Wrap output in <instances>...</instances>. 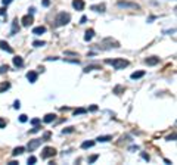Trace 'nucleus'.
I'll return each mask as SVG.
<instances>
[{
	"mask_svg": "<svg viewBox=\"0 0 177 165\" xmlns=\"http://www.w3.org/2000/svg\"><path fill=\"white\" fill-rule=\"evenodd\" d=\"M105 64L112 65L115 69H124L125 66H128V60H125V59H106Z\"/></svg>",
	"mask_w": 177,
	"mask_h": 165,
	"instance_id": "2",
	"label": "nucleus"
},
{
	"mask_svg": "<svg viewBox=\"0 0 177 165\" xmlns=\"http://www.w3.org/2000/svg\"><path fill=\"white\" fill-rule=\"evenodd\" d=\"M84 6H86V3H84L83 0H74L72 2V8L77 9V11H83Z\"/></svg>",
	"mask_w": 177,
	"mask_h": 165,
	"instance_id": "6",
	"label": "nucleus"
},
{
	"mask_svg": "<svg viewBox=\"0 0 177 165\" xmlns=\"http://www.w3.org/2000/svg\"><path fill=\"white\" fill-rule=\"evenodd\" d=\"M13 65H15V66H22V65H24L22 58H21V56H15V58H13Z\"/></svg>",
	"mask_w": 177,
	"mask_h": 165,
	"instance_id": "18",
	"label": "nucleus"
},
{
	"mask_svg": "<svg viewBox=\"0 0 177 165\" xmlns=\"http://www.w3.org/2000/svg\"><path fill=\"white\" fill-rule=\"evenodd\" d=\"M145 64H146V65H151V66H154V65H158V64H159V58L151 56V58H148V59H145Z\"/></svg>",
	"mask_w": 177,
	"mask_h": 165,
	"instance_id": "8",
	"label": "nucleus"
},
{
	"mask_svg": "<svg viewBox=\"0 0 177 165\" xmlns=\"http://www.w3.org/2000/svg\"><path fill=\"white\" fill-rule=\"evenodd\" d=\"M71 131H72V127H69V128H67V130H64L62 133L65 134V133H71Z\"/></svg>",
	"mask_w": 177,
	"mask_h": 165,
	"instance_id": "36",
	"label": "nucleus"
},
{
	"mask_svg": "<svg viewBox=\"0 0 177 165\" xmlns=\"http://www.w3.org/2000/svg\"><path fill=\"white\" fill-rule=\"evenodd\" d=\"M58 58L56 56H52V58H47V60H56Z\"/></svg>",
	"mask_w": 177,
	"mask_h": 165,
	"instance_id": "42",
	"label": "nucleus"
},
{
	"mask_svg": "<svg viewBox=\"0 0 177 165\" xmlns=\"http://www.w3.org/2000/svg\"><path fill=\"white\" fill-rule=\"evenodd\" d=\"M69 21H71V15L67 13V12H60V13H58L56 19H55V25L56 27H64V25H67Z\"/></svg>",
	"mask_w": 177,
	"mask_h": 165,
	"instance_id": "1",
	"label": "nucleus"
},
{
	"mask_svg": "<svg viewBox=\"0 0 177 165\" xmlns=\"http://www.w3.org/2000/svg\"><path fill=\"white\" fill-rule=\"evenodd\" d=\"M96 159H98V155H93V156H92L90 159H89V162H90V164H92V162H94V161H96Z\"/></svg>",
	"mask_w": 177,
	"mask_h": 165,
	"instance_id": "33",
	"label": "nucleus"
},
{
	"mask_svg": "<svg viewBox=\"0 0 177 165\" xmlns=\"http://www.w3.org/2000/svg\"><path fill=\"white\" fill-rule=\"evenodd\" d=\"M0 49L6 50L8 53H13V49H12L11 46L8 44V41H4V40H0Z\"/></svg>",
	"mask_w": 177,
	"mask_h": 165,
	"instance_id": "7",
	"label": "nucleus"
},
{
	"mask_svg": "<svg viewBox=\"0 0 177 165\" xmlns=\"http://www.w3.org/2000/svg\"><path fill=\"white\" fill-rule=\"evenodd\" d=\"M46 33V27H36L33 30V34H36V35H42V34H44Z\"/></svg>",
	"mask_w": 177,
	"mask_h": 165,
	"instance_id": "12",
	"label": "nucleus"
},
{
	"mask_svg": "<svg viewBox=\"0 0 177 165\" xmlns=\"http://www.w3.org/2000/svg\"><path fill=\"white\" fill-rule=\"evenodd\" d=\"M118 8H124V9H140L139 4L136 3H132V2H123V0H120L117 3Z\"/></svg>",
	"mask_w": 177,
	"mask_h": 165,
	"instance_id": "3",
	"label": "nucleus"
},
{
	"mask_svg": "<svg viewBox=\"0 0 177 165\" xmlns=\"http://www.w3.org/2000/svg\"><path fill=\"white\" fill-rule=\"evenodd\" d=\"M94 69H100V66H98V65H89V66H86L83 69V72H90V71H94Z\"/></svg>",
	"mask_w": 177,
	"mask_h": 165,
	"instance_id": "19",
	"label": "nucleus"
},
{
	"mask_svg": "<svg viewBox=\"0 0 177 165\" xmlns=\"http://www.w3.org/2000/svg\"><path fill=\"white\" fill-rule=\"evenodd\" d=\"M13 108H15V109H19V108H21V103H19V100H16L15 103H13Z\"/></svg>",
	"mask_w": 177,
	"mask_h": 165,
	"instance_id": "32",
	"label": "nucleus"
},
{
	"mask_svg": "<svg viewBox=\"0 0 177 165\" xmlns=\"http://www.w3.org/2000/svg\"><path fill=\"white\" fill-rule=\"evenodd\" d=\"M65 62H71V64H80V60L78 59H68V58H65Z\"/></svg>",
	"mask_w": 177,
	"mask_h": 165,
	"instance_id": "27",
	"label": "nucleus"
},
{
	"mask_svg": "<svg viewBox=\"0 0 177 165\" xmlns=\"http://www.w3.org/2000/svg\"><path fill=\"white\" fill-rule=\"evenodd\" d=\"M21 21H22V25L24 27H30L31 24H33V15H25L22 19H21Z\"/></svg>",
	"mask_w": 177,
	"mask_h": 165,
	"instance_id": "10",
	"label": "nucleus"
},
{
	"mask_svg": "<svg viewBox=\"0 0 177 165\" xmlns=\"http://www.w3.org/2000/svg\"><path fill=\"white\" fill-rule=\"evenodd\" d=\"M8 165H18V162H16V161H11Z\"/></svg>",
	"mask_w": 177,
	"mask_h": 165,
	"instance_id": "40",
	"label": "nucleus"
},
{
	"mask_svg": "<svg viewBox=\"0 0 177 165\" xmlns=\"http://www.w3.org/2000/svg\"><path fill=\"white\" fill-rule=\"evenodd\" d=\"M11 2H12V0H2V3H3V4H9Z\"/></svg>",
	"mask_w": 177,
	"mask_h": 165,
	"instance_id": "39",
	"label": "nucleus"
},
{
	"mask_svg": "<svg viewBox=\"0 0 177 165\" xmlns=\"http://www.w3.org/2000/svg\"><path fill=\"white\" fill-rule=\"evenodd\" d=\"M90 9L92 11H94V12H105V9H106V6H105V3H100V4H93V6H90Z\"/></svg>",
	"mask_w": 177,
	"mask_h": 165,
	"instance_id": "9",
	"label": "nucleus"
},
{
	"mask_svg": "<svg viewBox=\"0 0 177 165\" xmlns=\"http://www.w3.org/2000/svg\"><path fill=\"white\" fill-rule=\"evenodd\" d=\"M142 158H143L145 161H149V155H146V153H142Z\"/></svg>",
	"mask_w": 177,
	"mask_h": 165,
	"instance_id": "34",
	"label": "nucleus"
},
{
	"mask_svg": "<svg viewBox=\"0 0 177 165\" xmlns=\"http://www.w3.org/2000/svg\"><path fill=\"white\" fill-rule=\"evenodd\" d=\"M8 89H11V84H9V82H3V84H0V93L6 91Z\"/></svg>",
	"mask_w": 177,
	"mask_h": 165,
	"instance_id": "21",
	"label": "nucleus"
},
{
	"mask_svg": "<svg viewBox=\"0 0 177 165\" xmlns=\"http://www.w3.org/2000/svg\"><path fill=\"white\" fill-rule=\"evenodd\" d=\"M4 127H6V121H3L0 118V128H4Z\"/></svg>",
	"mask_w": 177,
	"mask_h": 165,
	"instance_id": "31",
	"label": "nucleus"
},
{
	"mask_svg": "<svg viewBox=\"0 0 177 165\" xmlns=\"http://www.w3.org/2000/svg\"><path fill=\"white\" fill-rule=\"evenodd\" d=\"M87 111L84 108H80V109H75V111H74V115H81V114H86Z\"/></svg>",
	"mask_w": 177,
	"mask_h": 165,
	"instance_id": "23",
	"label": "nucleus"
},
{
	"mask_svg": "<svg viewBox=\"0 0 177 165\" xmlns=\"http://www.w3.org/2000/svg\"><path fill=\"white\" fill-rule=\"evenodd\" d=\"M42 3H43V6H46V8H47V6H50V0H43Z\"/></svg>",
	"mask_w": 177,
	"mask_h": 165,
	"instance_id": "30",
	"label": "nucleus"
},
{
	"mask_svg": "<svg viewBox=\"0 0 177 165\" xmlns=\"http://www.w3.org/2000/svg\"><path fill=\"white\" fill-rule=\"evenodd\" d=\"M6 13V9L4 8H0V15H4Z\"/></svg>",
	"mask_w": 177,
	"mask_h": 165,
	"instance_id": "37",
	"label": "nucleus"
},
{
	"mask_svg": "<svg viewBox=\"0 0 177 165\" xmlns=\"http://www.w3.org/2000/svg\"><path fill=\"white\" fill-rule=\"evenodd\" d=\"M38 122H40V118H34V120H31V124H33V125H37Z\"/></svg>",
	"mask_w": 177,
	"mask_h": 165,
	"instance_id": "29",
	"label": "nucleus"
},
{
	"mask_svg": "<svg viewBox=\"0 0 177 165\" xmlns=\"http://www.w3.org/2000/svg\"><path fill=\"white\" fill-rule=\"evenodd\" d=\"M174 139H176V136H170V137H167V140H174Z\"/></svg>",
	"mask_w": 177,
	"mask_h": 165,
	"instance_id": "41",
	"label": "nucleus"
},
{
	"mask_svg": "<svg viewBox=\"0 0 177 165\" xmlns=\"http://www.w3.org/2000/svg\"><path fill=\"white\" fill-rule=\"evenodd\" d=\"M145 75V71H137V72H133L132 75H130V78L132 80H137V78H142Z\"/></svg>",
	"mask_w": 177,
	"mask_h": 165,
	"instance_id": "15",
	"label": "nucleus"
},
{
	"mask_svg": "<svg viewBox=\"0 0 177 165\" xmlns=\"http://www.w3.org/2000/svg\"><path fill=\"white\" fill-rule=\"evenodd\" d=\"M90 111H92V112H94V111H98V106H96V105L90 106Z\"/></svg>",
	"mask_w": 177,
	"mask_h": 165,
	"instance_id": "35",
	"label": "nucleus"
},
{
	"mask_svg": "<svg viewBox=\"0 0 177 165\" xmlns=\"http://www.w3.org/2000/svg\"><path fill=\"white\" fill-rule=\"evenodd\" d=\"M42 142H43V140H40V139L30 140V143H28V146H27V149L30 150V152H34V150H36L38 146H40V145H42Z\"/></svg>",
	"mask_w": 177,
	"mask_h": 165,
	"instance_id": "5",
	"label": "nucleus"
},
{
	"mask_svg": "<svg viewBox=\"0 0 177 165\" xmlns=\"http://www.w3.org/2000/svg\"><path fill=\"white\" fill-rule=\"evenodd\" d=\"M36 162H37V158H36V156H30V158H28V164H30V165H34Z\"/></svg>",
	"mask_w": 177,
	"mask_h": 165,
	"instance_id": "25",
	"label": "nucleus"
},
{
	"mask_svg": "<svg viewBox=\"0 0 177 165\" xmlns=\"http://www.w3.org/2000/svg\"><path fill=\"white\" fill-rule=\"evenodd\" d=\"M44 44H46L44 41H38V40L33 41V46H34V47H42V46H44Z\"/></svg>",
	"mask_w": 177,
	"mask_h": 165,
	"instance_id": "22",
	"label": "nucleus"
},
{
	"mask_svg": "<svg viewBox=\"0 0 177 165\" xmlns=\"http://www.w3.org/2000/svg\"><path fill=\"white\" fill-rule=\"evenodd\" d=\"M55 118H56V115H55V114H47V115H44L43 121H44V122H47V124H50V122H53V121H55Z\"/></svg>",
	"mask_w": 177,
	"mask_h": 165,
	"instance_id": "13",
	"label": "nucleus"
},
{
	"mask_svg": "<svg viewBox=\"0 0 177 165\" xmlns=\"http://www.w3.org/2000/svg\"><path fill=\"white\" fill-rule=\"evenodd\" d=\"M99 143H105V142H109V140H112V136H99L98 139Z\"/></svg>",
	"mask_w": 177,
	"mask_h": 165,
	"instance_id": "16",
	"label": "nucleus"
},
{
	"mask_svg": "<svg viewBox=\"0 0 177 165\" xmlns=\"http://www.w3.org/2000/svg\"><path fill=\"white\" fill-rule=\"evenodd\" d=\"M8 69H9L8 65H2V66H0V74H4V72H8Z\"/></svg>",
	"mask_w": 177,
	"mask_h": 165,
	"instance_id": "26",
	"label": "nucleus"
},
{
	"mask_svg": "<svg viewBox=\"0 0 177 165\" xmlns=\"http://www.w3.org/2000/svg\"><path fill=\"white\" fill-rule=\"evenodd\" d=\"M37 77H38V74L37 72H34V71H30L28 74H27V78H28L30 82H36L37 81Z\"/></svg>",
	"mask_w": 177,
	"mask_h": 165,
	"instance_id": "11",
	"label": "nucleus"
},
{
	"mask_svg": "<svg viewBox=\"0 0 177 165\" xmlns=\"http://www.w3.org/2000/svg\"><path fill=\"white\" fill-rule=\"evenodd\" d=\"M86 21H87V18H86V16H83V18L80 19V24H84Z\"/></svg>",
	"mask_w": 177,
	"mask_h": 165,
	"instance_id": "38",
	"label": "nucleus"
},
{
	"mask_svg": "<svg viewBox=\"0 0 177 165\" xmlns=\"http://www.w3.org/2000/svg\"><path fill=\"white\" fill-rule=\"evenodd\" d=\"M93 37H94V31L92 30V28H90V30H87L86 34H84V40H86V41H90Z\"/></svg>",
	"mask_w": 177,
	"mask_h": 165,
	"instance_id": "14",
	"label": "nucleus"
},
{
	"mask_svg": "<svg viewBox=\"0 0 177 165\" xmlns=\"http://www.w3.org/2000/svg\"><path fill=\"white\" fill-rule=\"evenodd\" d=\"M27 120H28L27 115H21V116H19V121H21V122H27Z\"/></svg>",
	"mask_w": 177,
	"mask_h": 165,
	"instance_id": "28",
	"label": "nucleus"
},
{
	"mask_svg": "<svg viewBox=\"0 0 177 165\" xmlns=\"http://www.w3.org/2000/svg\"><path fill=\"white\" fill-rule=\"evenodd\" d=\"M121 91H124V87L117 86L115 89H114V93H115V94H121Z\"/></svg>",
	"mask_w": 177,
	"mask_h": 165,
	"instance_id": "24",
	"label": "nucleus"
},
{
	"mask_svg": "<svg viewBox=\"0 0 177 165\" xmlns=\"http://www.w3.org/2000/svg\"><path fill=\"white\" fill-rule=\"evenodd\" d=\"M56 155V150L53 149V147H50V146H47V147H44L43 149V152H42V158H50V156H55Z\"/></svg>",
	"mask_w": 177,
	"mask_h": 165,
	"instance_id": "4",
	"label": "nucleus"
},
{
	"mask_svg": "<svg viewBox=\"0 0 177 165\" xmlns=\"http://www.w3.org/2000/svg\"><path fill=\"white\" fill-rule=\"evenodd\" d=\"M24 150H25V147H22V146H18V147H15V149H13L12 155H13V156H18V155L24 153Z\"/></svg>",
	"mask_w": 177,
	"mask_h": 165,
	"instance_id": "17",
	"label": "nucleus"
},
{
	"mask_svg": "<svg viewBox=\"0 0 177 165\" xmlns=\"http://www.w3.org/2000/svg\"><path fill=\"white\" fill-rule=\"evenodd\" d=\"M94 146V142H83L81 143V149H90V147H93Z\"/></svg>",
	"mask_w": 177,
	"mask_h": 165,
	"instance_id": "20",
	"label": "nucleus"
}]
</instances>
